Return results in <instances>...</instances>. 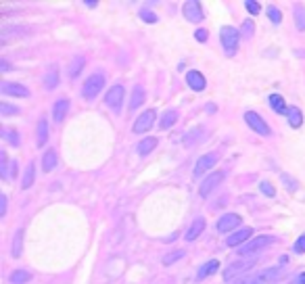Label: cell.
Wrapping results in <instances>:
<instances>
[{
    "mask_svg": "<svg viewBox=\"0 0 305 284\" xmlns=\"http://www.w3.org/2000/svg\"><path fill=\"white\" fill-rule=\"evenodd\" d=\"M295 253H305V236H301V238H297V242H295Z\"/></svg>",
    "mask_w": 305,
    "mask_h": 284,
    "instance_id": "obj_41",
    "label": "cell"
},
{
    "mask_svg": "<svg viewBox=\"0 0 305 284\" xmlns=\"http://www.w3.org/2000/svg\"><path fill=\"white\" fill-rule=\"evenodd\" d=\"M144 99H146V92H144V88L138 84V86H134V90H132V99H130V111H136L142 103H144Z\"/></svg>",
    "mask_w": 305,
    "mask_h": 284,
    "instance_id": "obj_19",
    "label": "cell"
},
{
    "mask_svg": "<svg viewBox=\"0 0 305 284\" xmlns=\"http://www.w3.org/2000/svg\"><path fill=\"white\" fill-rule=\"evenodd\" d=\"M11 284H25V282H29L32 280V274L29 272H25V270H17V272H13L11 274Z\"/></svg>",
    "mask_w": 305,
    "mask_h": 284,
    "instance_id": "obj_29",
    "label": "cell"
},
{
    "mask_svg": "<svg viewBox=\"0 0 305 284\" xmlns=\"http://www.w3.org/2000/svg\"><path fill=\"white\" fill-rule=\"evenodd\" d=\"M253 266H255V259H240V261H234L232 266H228V268H226V272H224V280H226V282H230L232 278H236L238 274L251 270Z\"/></svg>",
    "mask_w": 305,
    "mask_h": 284,
    "instance_id": "obj_9",
    "label": "cell"
},
{
    "mask_svg": "<svg viewBox=\"0 0 305 284\" xmlns=\"http://www.w3.org/2000/svg\"><path fill=\"white\" fill-rule=\"evenodd\" d=\"M13 257H21L23 253V230H17V234L13 236Z\"/></svg>",
    "mask_w": 305,
    "mask_h": 284,
    "instance_id": "obj_28",
    "label": "cell"
},
{
    "mask_svg": "<svg viewBox=\"0 0 305 284\" xmlns=\"http://www.w3.org/2000/svg\"><path fill=\"white\" fill-rule=\"evenodd\" d=\"M218 161H220V153H207V155H203L201 159L197 161V165H195V178H201L213 165H218Z\"/></svg>",
    "mask_w": 305,
    "mask_h": 284,
    "instance_id": "obj_8",
    "label": "cell"
},
{
    "mask_svg": "<svg viewBox=\"0 0 305 284\" xmlns=\"http://www.w3.org/2000/svg\"><path fill=\"white\" fill-rule=\"evenodd\" d=\"M56 167V153H54V148H48L46 153H44V157H42V169L48 174V172H52Z\"/></svg>",
    "mask_w": 305,
    "mask_h": 284,
    "instance_id": "obj_24",
    "label": "cell"
},
{
    "mask_svg": "<svg viewBox=\"0 0 305 284\" xmlns=\"http://www.w3.org/2000/svg\"><path fill=\"white\" fill-rule=\"evenodd\" d=\"M124 97H126V90H124V86L115 84V86H113V88L107 92L105 103H107V107H109V109H113L115 113H119V111H121V103H124Z\"/></svg>",
    "mask_w": 305,
    "mask_h": 284,
    "instance_id": "obj_7",
    "label": "cell"
},
{
    "mask_svg": "<svg viewBox=\"0 0 305 284\" xmlns=\"http://www.w3.org/2000/svg\"><path fill=\"white\" fill-rule=\"evenodd\" d=\"M280 274H282V268H270V270H263V272H259L255 276L234 280V284H270V282L276 280Z\"/></svg>",
    "mask_w": 305,
    "mask_h": 284,
    "instance_id": "obj_3",
    "label": "cell"
},
{
    "mask_svg": "<svg viewBox=\"0 0 305 284\" xmlns=\"http://www.w3.org/2000/svg\"><path fill=\"white\" fill-rule=\"evenodd\" d=\"M220 40H222V46L226 50V54H234L236 48H238V40H240V31L232 25H224L220 29Z\"/></svg>",
    "mask_w": 305,
    "mask_h": 284,
    "instance_id": "obj_2",
    "label": "cell"
},
{
    "mask_svg": "<svg viewBox=\"0 0 305 284\" xmlns=\"http://www.w3.org/2000/svg\"><path fill=\"white\" fill-rule=\"evenodd\" d=\"M182 257H184V249H178V251H171V253H167L163 257V266H174L176 261H180Z\"/></svg>",
    "mask_w": 305,
    "mask_h": 284,
    "instance_id": "obj_31",
    "label": "cell"
},
{
    "mask_svg": "<svg viewBox=\"0 0 305 284\" xmlns=\"http://www.w3.org/2000/svg\"><path fill=\"white\" fill-rule=\"evenodd\" d=\"M7 215V197L3 195L0 197V217H5Z\"/></svg>",
    "mask_w": 305,
    "mask_h": 284,
    "instance_id": "obj_43",
    "label": "cell"
},
{
    "mask_svg": "<svg viewBox=\"0 0 305 284\" xmlns=\"http://www.w3.org/2000/svg\"><path fill=\"white\" fill-rule=\"evenodd\" d=\"M282 182L289 186V191H291V193H297V191H299V184H297V180H295L293 176H289V174H282Z\"/></svg>",
    "mask_w": 305,
    "mask_h": 284,
    "instance_id": "obj_37",
    "label": "cell"
},
{
    "mask_svg": "<svg viewBox=\"0 0 305 284\" xmlns=\"http://www.w3.org/2000/svg\"><path fill=\"white\" fill-rule=\"evenodd\" d=\"M46 140H48V121L42 117L38 121V128H36V142H38V146H44Z\"/></svg>",
    "mask_w": 305,
    "mask_h": 284,
    "instance_id": "obj_22",
    "label": "cell"
},
{
    "mask_svg": "<svg viewBox=\"0 0 305 284\" xmlns=\"http://www.w3.org/2000/svg\"><path fill=\"white\" fill-rule=\"evenodd\" d=\"M268 17H270L272 23H280L282 21V13L276 7H268Z\"/></svg>",
    "mask_w": 305,
    "mask_h": 284,
    "instance_id": "obj_38",
    "label": "cell"
},
{
    "mask_svg": "<svg viewBox=\"0 0 305 284\" xmlns=\"http://www.w3.org/2000/svg\"><path fill=\"white\" fill-rule=\"evenodd\" d=\"M297 284H305V272L297 276Z\"/></svg>",
    "mask_w": 305,
    "mask_h": 284,
    "instance_id": "obj_44",
    "label": "cell"
},
{
    "mask_svg": "<svg viewBox=\"0 0 305 284\" xmlns=\"http://www.w3.org/2000/svg\"><path fill=\"white\" fill-rule=\"evenodd\" d=\"M295 25H297V29L299 31H305V7H295Z\"/></svg>",
    "mask_w": 305,
    "mask_h": 284,
    "instance_id": "obj_30",
    "label": "cell"
},
{
    "mask_svg": "<svg viewBox=\"0 0 305 284\" xmlns=\"http://www.w3.org/2000/svg\"><path fill=\"white\" fill-rule=\"evenodd\" d=\"M56 86H59V69L52 67V69L46 73V78H44V88H46V90H54Z\"/></svg>",
    "mask_w": 305,
    "mask_h": 284,
    "instance_id": "obj_27",
    "label": "cell"
},
{
    "mask_svg": "<svg viewBox=\"0 0 305 284\" xmlns=\"http://www.w3.org/2000/svg\"><path fill=\"white\" fill-rule=\"evenodd\" d=\"M21 111H19V107H13V105H9V103H0V115H5V117H11V115H19Z\"/></svg>",
    "mask_w": 305,
    "mask_h": 284,
    "instance_id": "obj_34",
    "label": "cell"
},
{
    "mask_svg": "<svg viewBox=\"0 0 305 284\" xmlns=\"http://www.w3.org/2000/svg\"><path fill=\"white\" fill-rule=\"evenodd\" d=\"M0 65H3V71H9V63H7V61H3Z\"/></svg>",
    "mask_w": 305,
    "mask_h": 284,
    "instance_id": "obj_45",
    "label": "cell"
},
{
    "mask_svg": "<svg viewBox=\"0 0 305 284\" xmlns=\"http://www.w3.org/2000/svg\"><path fill=\"white\" fill-rule=\"evenodd\" d=\"M253 29H255V25H253L251 19H247L245 23H242V34H245V36H251V34H253Z\"/></svg>",
    "mask_w": 305,
    "mask_h": 284,
    "instance_id": "obj_40",
    "label": "cell"
},
{
    "mask_svg": "<svg viewBox=\"0 0 305 284\" xmlns=\"http://www.w3.org/2000/svg\"><path fill=\"white\" fill-rule=\"evenodd\" d=\"M259 191H261L265 197H276V188H274V184H270L268 180L259 182Z\"/></svg>",
    "mask_w": 305,
    "mask_h": 284,
    "instance_id": "obj_35",
    "label": "cell"
},
{
    "mask_svg": "<svg viewBox=\"0 0 305 284\" xmlns=\"http://www.w3.org/2000/svg\"><path fill=\"white\" fill-rule=\"evenodd\" d=\"M287 119H289L291 128H301V123H303V113H301V109H299V107H289Z\"/></svg>",
    "mask_w": 305,
    "mask_h": 284,
    "instance_id": "obj_23",
    "label": "cell"
},
{
    "mask_svg": "<svg viewBox=\"0 0 305 284\" xmlns=\"http://www.w3.org/2000/svg\"><path fill=\"white\" fill-rule=\"evenodd\" d=\"M245 9H247L251 15H259L261 5H259V3H251V0H249V3H245Z\"/></svg>",
    "mask_w": 305,
    "mask_h": 284,
    "instance_id": "obj_39",
    "label": "cell"
},
{
    "mask_svg": "<svg viewBox=\"0 0 305 284\" xmlns=\"http://www.w3.org/2000/svg\"><path fill=\"white\" fill-rule=\"evenodd\" d=\"M245 121H247L249 128H251L253 132H257L259 136H270V134H272L268 121H265L261 115H257L255 111H247V113H245Z\"/></svg>",
    "mask_w": 305,
    "mask_h": 284,
    "instance_id": "obj_4",
    "label": "cell"
},
{
    "mask_svg": "<svg viewBox=\"0 0 305 284\" xmlns=\"http://www.w3.org/2000/svg\"><path fill=\"white\" fill-rule=\"evenodd\" d=\"M136 148H138V155H140V157H146V155H150L153 150H155V148H157V138H153V136H148V138L140 140Z\"/></svg>",
    "mask_w": 305,
    "mask_h": 284,
    "instance_id": "obj_20",
    "label": "cell"
},
{
    "mask_svg": "<svg viewBox=\"0 0 305 284\" xmlns=\"http://www.w3.org/2000/svg\"><path fill=\"white\" fill-rule=\"evenodd\" d=\"M240 226V215L236 213H226L218 219V224H216V230L218 232H232L234 228Z\"/></svg>",
    "mask_w": 305,
    "mask_h": 284,
    "instance_id": "obj_12",
    "label": "cell"
},
{
    "mask_svg": "<svg viewBox=\"0 0 305 284\" xmlns=\"http://www.w3.org/2000/svg\"><path fill=\"white\" fill-rule=\"evenodd\" d=\"M0 90H3V94H7V97H19V99H27L29 97V90L21 84H15V82H5L3 86H0Z\"/></svg>",
    "mask_w": 305,
    "mask_h": 284,
    "instance_id": "obj_14",
    "label": "cell"
},
{
    "mask_svg": "<svg viewBox=\"0 0 305 284\" xmlns=\"http://www.w3.org/2000/svg\"><path fill=\"white\" fill-rule=\"evenodd\" d=\"M222 180H224V172H213V174H209V176L201 182V186H199V195H201V197H209L211 191H213V188H216Z\"/></svg>",
    "mask_w": 305,
    "mask_h": 284,
    "instance_id": "obj_11",
    "label": "cell"
},
{
    "mask_svg": "<svg viewBox=\"0 0 305 284\" xmlns=\"http://www.w3.org/2000/svg\"><path fill=\"white\" fill-rule=\"evenodd\" d=\"M182 15H184L186 21L190 23H199L203 21V7L199 3H195V0H188V3H184V7H182Z\"/></svg>",
    "mask_w": 305,
    "mask_h": 284,
    "instance_id": "obj_10",
    "label": "cell"
},
{
    "mask_svg": "<svg viewBox=\"0 0 305 284\" xmlns=\"http://www.w3.org/2000/svg\"><path fill=\"white\" fill-rule=\"evenodd\" d=\"M207 36H209V34H207V29H203V27L195 31V38H197L199 42H205V40H207Z\"/></svg>",
    "mask_w": 305,
    "mask_h": 284,
    "instance_id": "obj_42",
    "label": "cell"
},
{
    "mask_svg": "<svg viewBox=\"0 0 305 284\" xmlns=\"http://www.w3.org/2000/svg\"><path fill=\"white\" fill-rule=\"evenodd\" d=\"M253 232H255L253 228H240V230H236L234 234H230V236L226 238V244H228V247H242L245 242L251 240Z\"/></svg>",
    "mask_w": 305,
    "mask_h": 284,
    "instance_id": "obj_13",
    "label": "cell"
},
{
    "mask_svg": "<svg viewBox=\"0 0 305 284\" xmlns=\"http://www.w3.org/2000/svg\"><path fill=\"white\" fill-rule=\"evenodd\" d=\"M178 121V111H174V109H169V111H165L163 113V117H161V121H159V125L163 130H167V128H171V125Z\"/></svg>",
    "mask_w": 305,
    "mask_h": 284,
    "instance_id": "obj_26",
    "label": "cell"
},
{
    "mask_svg": "<svg viewBox=\"0 0 305 284\" xmlns=\"http://www.w3.org/2000/svg\"><path fill=\"white\" fill-rule=\"evenodd\" d=\"M186 84L195 90V92H201V90H205V86H207V82H205V75L201 73V71H188L186 73Z\"/></svg>",
    "mask_w": 305,
    "mask_h": 284,
    "instance_id": "obj_15",
    "label": "cell"
},
{
    "mask_svg": "<svg viewBox=\"0 0 305 284\" xmlns=\"http://www.w3.org/2000/svg\"><path fill=\"white\" fill-rule=\"evenodd\" d=\"M272 242H274V236H257V238H251L249 242L242 244V249H238V253L245 255V257L247 255H255V253H259L263 247H268Z\"/></svg>",
    "mask_w": 305,
    "mask_h": 284,
    "instance_id": "obj_6",
    "label": "cell"
},
{
    "mask_svg": "<svg viewBox=\"0 0 305 284\" xmlns=\"http://www.w3.org/2000/svg\"><path fill=\"white\" fill-rule=\"evenodd\" d=\"M155 119H157V111H155V109L144 111V113H142V115H138V119L134 121L132 132H134V134H144V132H150V128L155 125Z\"/></svg>",
    "mask_w": 305,
    "mask_h": 284,
    "instance_id": "obj_5",
    "label": "cell"
},
{
    "mask_svg": "<svg viewBox=\"0 0 305 284\" xmlns=\"http://www.w3.org/2000/svg\"><path fill=\"white\" fill-rule=\"evenodd\" d=\"M82 67H84V56H75V59L71 61V67H69V75H71V78H78V73L82 71Z\"/></svg>",
    "mask_w": 305,
    "mask_h": 284,
    "instance_id": "obj_33",
    "label": "cell"
},
{
    "mask_svg": "<svg viewBox=\"0 0 305 284\" xmlns=\"http://www.w3.org/2000/svg\"><path fill=\"white\" fill-rule=\"evenodd\" d=\"M34 180H36V167H34V163H29L27 169H25V174H23V180H21V188H23V191L32 188Z\"/></svg>",
    "mask_w": 305,
    "mask_h": 284,
    "instance_id": "obj_25",
    "label": "cell"
},
{
    "mask_svg": "<svg viewBox=\"0 0 305 284\" xmlns=\"http://www.w3.org/2000/svg\"><path fill=\"white\" fill-rule=\"evenodd\" d=\"M218 270H220V261H218V259H209L207 263H203V266H201V270L197 272V278H199V280H205V278L213 276Z\"/></svg>",
    "mask_w": 305,
    "mask_h": 284,
    "instance_id": "obj_17",
    "label": "cell"
},
{
    "mask_svg": "<svg viewBox=\"0 0 305 284\" xmlns=\"http://www.w3.org/2000/svg\"><path fill=\"white\" fill-rule=\"evenodd\" d=\"M268 101H270L272 109L276 111V113H280V115H287L289 113V107H287V103H284V99L280 97V94H270Z\"/></svg>",
    "mask_w": 305,
    "mask_h": 284,
    "instance_id": "obj_21",
    "label": "cell"
},
{
    "mask_svg": "<svg viewBox=\"0 0 305 284\" xmlns=\"http://www.w3.org/2000/svg\"><path fill=\"white\" fill-rule=\"evenodd\" d=\"M138 15H140V19H142L144 23H157V15L153 13V11H148V9H142Z\"/></svg>",
    "mask_w": 305,
    "mask_h": 284,
    "instance_id": "obj_36",
    "label": "cell"
},
{
    "mask_svg": "<svg viewBox=\"0 0 305 284\" xmlns=\"http://www.w3.org/2000/svg\"><path fill=\"white\" fill-rule=\"evenodd\" d=\"M0 134H3V138H5V140H9L13 146H19L21 138H19V134H17L15 130H11V128H3V130H0Z\"/></svg>",
    "mask_w": 305,
    "mask_h": 284,
    "instance_id": "obj_32",
    "label": "cell"
},
{
    "mask_svg": "<svg viewBox=\"0 0 305 284\" xmlns=\"http://www.w3.org/2000/svg\"><path fill=\"white\" fill-rule=\"evenodd\" d=\"M67 111H69V99H59V101L54 103V107H52V119H54L56 123L63 121L65 115H67Z\"/></svg>",
    "mask_w": 305,
    "mask_h": 284,
    "instance_id": "obj_16",
    "label": "cell"
},
{
    "mask_svg": "<svg viewBox=\"0 0 305 284\" xmlns=\"http://www.w3.org/2000/svg\"><path fill=\"white\" fill-rule=\"evenodd\" d=\"M103 88H105V75L103 73H92L82 86V97L86 101H92V99L99 97Z\"/></svg>",
    "mask_w": 305,
    "mask_h": 284,
    "instance_id": "obj_1",
    "label": "cell"
},
{
    "mask_svg": "<svg viewBox=\"0 0 305 284\" xmlns=\"http://www.w3.org/2000/svg\"><path fill=\"white\" fill-rule=\"evenodd\" d=\"M205 226H207L205 219H203V217H197L195 222H193V226L188 228V232L184 234V238H186V240H195V238H199V236H201V232L205 230Z\"/></svg>",
    "mask_w": 305,
    "mask_h": 284,
    "instance_id": "obj_18",
    "label": "cell"
}]
</instances>
